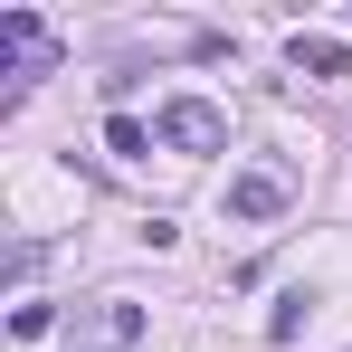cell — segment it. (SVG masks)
Returning <instances> with one entry per match:
<instances>
[{"instance_id":"obj_2","label":"cell","mask_w":352,"mask_h":352,"mask_svg":"<svg viewBox=\"0 0 352 352\" xmlns=\"http://www.w3.org/2000/svg\"><path fill=\"white\" fill-rule=\"evenodd\" d=\"M162 143H181V153H219V143H229V115L200 105V96H172V105H162Z\"/></svg>"},{"instance_id":"obj_1","label":"cell","mask_w":352,"mask_h":352,"mask_svg":"<svg viewBox=\"0 0 352 352\" xmlns=\"http://www.w3.org/2000/svg\"><path fill=\"white\" fill-rule=\"evenodd\" d=\"M133 343H143V305H124V295L76 305V352H133Z\"/></svg>"},{"instance_id":"obj_5","label":"cell","mask_w":352,"mask_h":352,"mask_svg":"<svg viewBox=\"0 0 352 352\" xmlns=\"http://www.w3.org/2000/svg\"><path fill=\"white\" fill-rule=\"evenodd\" d=\"M105 153H115V162H143V153H153V133H143L133 115H105Z\"/></svg>"},{"instance_id":"obj_4","label":"cell","mask_w":352,"mask_h":352,"mask_svg":"<svg viewBox=\"0 0 352 352\" xmlns=\"http://www.w3.org/2000/svg\"><path fill=\"white\" fill-rule=\"evenodd\" d=\"M286 58H295V76H324V86H333V76H352V48H343V38H305V29H295Z\"/></svg>"},{"instance_id":"obj_3","label":"cell","mask_w":352,"mask_h":352,"mask_svg":"<svg viewBox=\"0 0 352 352\" xmlns=\"http://www.w3.org/2000/svg\"><path fill=\"white\" fill-rule=\"evenodd\" d=\"M276 210H286V172H267V162H257V172L229 181V219H276Z\"/></svg>"}]
</instances>
